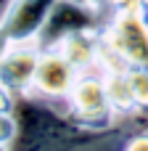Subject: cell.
Returning a JSON list of instances; mask_svg holds the SVG:
<instances>
[{"label": "cell", "instance_id": "4fadbf2b", "mask_svg": "<svg viewBox=\"0 0 148 151\" xmlns=\"http://www.w3.org/2000/svg\"><path fill=\"white\" fill-rule=\"evenodd\" d=\"M13 101H16V96L5 85H0V111H13Z\"/></svg>", "mask_w": 148, "mask_h": 151}, {"label": "cell", "instance_id": "8992f818", "mask_svg": "<svg viewBox=\"0 0 148 151\" xmlns=\"http://www.w3.org/2000/svg\"><path fill=\"white\" fill-rule=\"evenodd\" d=\"M40 56H42V48L37 45V40L11 42L0 58V85H5L13 96L32 93Z\"/></svg>", "mask_w": 148, "mask_h": 151}, {"label": "cell", "instance_id": "9c48e42d", "mask_svg": "<svg viewBox=\"0 0 148 151\" xmlns=\"http://www.w3.org/2000/svg\"><path fill=\"white\" fill-rule=\"evenodd\" d=\"M106 90L111 98V106L117 117L135 119V98H132V85H130V69H106Z\"/></svg>", "mask_w": 148, "mask_h": 151}, {"label": "cell", "instance_id": "6da1fadb", "mask_svg": "<svg viewBox=\"0 0 148 151\" xmlns=\"http://www.w3.org/2000/svg\"><path fill=\"white\" fill-rule=\"evenodd\" d=\"M13 117H16V141L13 149L24 151H42V149H87L98 141L109 138L114 130H90L79 125L69 109H58L53 98H45L40 93H21L13 101Z\"/></svg>", "mask_w": 148, "mask_h": 151}, {"label": "cell", "instance_id": "3957f363", "mask_svg": "<svg viewBox=\"0 0 148 151\" xmlns=\"http://www.w3.org/2000/svg\"><path fill=\"white\" fill-rule=\"evenodd\" d=\"M64 106L69 109V114L79 125H85L90 130L106 133V130L117 127L114 125L117 111L111 106V98H109V90H106V77H103L101 69H85L77 77V82H74L71 93L66 96Z\"/></svg>", "mask_w": 148, "mask_h": 151}, {"label": "cell", "instance_id": "2e32d148", "mask_svg": "<svg viewBox=\"0 0 148 151\" xmlns=\"http://www.w3.org/2000/svg\"><path fill=\"white\" fill-rule=\"evenodd\" d=\"M140 125H148V117H146V119H143V122H140Z\"/></svg>", "mask_w": 148, "mask_h": 151}, {"label": "cell", "instance_id": "7a4b0ae2", "mask_svg": "<svg viewBox=\"0 0 148 151\" xmlns=\"http://www.w3.org/2000/svg\"><path fill=\"white\" fill-rule=\"evenodd\" d=\"M98 69L148 72V0H111L101 29Z\"/></svg>", "mask_w": 148, "mask_h": 151}, {"label": "cell", "instance_id": "9a60e30c", "mask_svg": "<svg viewBox=\"0 0 148 151\" xmlns=\"http://www.w3.org/2000/svg\"><path fill=\"white\" fill-rule=\"evenodd\" d=\"M85 3H90L95 8H103V11H109V5H111V0H85Z\"/></svg>", "mask_w": 148, "mask_h": 151}, {"label": "cell", "instance_id": "30bf717a", "mask_svg": "<svg viewBox=\"0 0 148 151\" xmlns=\"http://www.w3.org/2000/svg\"><path fill=\"white\" fill-rule=\"evenodd\" d=\"M130 85H132V98H135V119L132 122H143L148 117V72L130 69Z\"/></svg>", "mask_w": 148, "mask_h": 151}, {"label": "cell", "instance_id": "7c38bea8", "mask_svg": "<svg viewBox=\"0 0 148 151\" xmlns=\"http://www.w3.org/2000/svg\"><path fill=\"white\" fill-rule=\"evenodd\" d=\"M122 149H127V151H148V125H146V130H140V133L124 138Z\"/></svg>", "mask_w": 148, "mask_h": 151}, {"label": "cell", "instance_id": "8fae6325", "mask_svg": "<svg viewBox=\"0 0 148 151\" xmlns=\"http://www.w3.org/2000/svg\"><path fill=\"white\" fill-rule=\"evenodd\" d=\"M16 141V117L13 111H0V149H13Z\"/></svg>", "mask_w": 148, "mask_h": 151}, {"label": "cell", "instance_id": "5bb4252c", "mask_svg": "<svg viewBox=\"0 0 148 151\" xmlns=\"http://www.w3.org/2000/svg\"><path fill=\"white\" fill-rule=\"evenodd\" d=\"M11 45V37L5 35V29L0 27V58H3V53H5V48Z\"/></svg>", "mask_w": 148, "mask_h": 151}, {"label": "cell", "instance_id": "277c9868", "mask_svg": "<svg viewBox=\"0 0 148 151\" xmlns=\"http://www.w3.org/2000/svg\"><path fill=\"white\" fill-rule=\"evenodd\" d=\"M106 16H109V11L95 8L85 0H58L42 27V32L37 35V45L45 50V48L61 45L66 37L77 35V32L103 29Z\"/></svg>", "mask_w": 148, "mask_h": 151}, {"label": "cell", "instance_id": "ba28073f", "mask_svg": "<svg viewBox=\"0 0 148 151\" xmlns=\"http://www.w3.org/2000/svg\"><path fill=\"white\" fill-rule=\"evenodd\" d=\"M56 48H61L82 72L85 69H98V61H101V29L77 32V35L66 37Z\"/></svg>", "mask_w": 148, "mask_h": 151}, {"label": "cell", "instance_id": "5b68a950", "mask_svg": "<svg viewBox=\"0 0 148 151\" xmlns=\"http://www.w3.org/2000/svg\"><path fill=\"white\" fill-rule=\"evenodd\" d=\"M79 74H82V69L61 48H45L40 56V66H37L32 90L45 98H53V101H66V96L71 93Z\"/></svg>", "mask_w": 148, "mask_h": 151}, {"label": "cell", "instance_id": "52a82bcc", "mask_svg": "<svg viewBox=\"0 0 148 151\" xmlns=\"http://www.w3.org/2000/svg\"><path fill=\"white\" fill-rule=\"evenodd\" d=\"M58 0H8V8L0 19V27L11 37V42L37 40L50 11Z\"/></svg>", "mask_w": 148, "mask_h": 151}]
</instances>
